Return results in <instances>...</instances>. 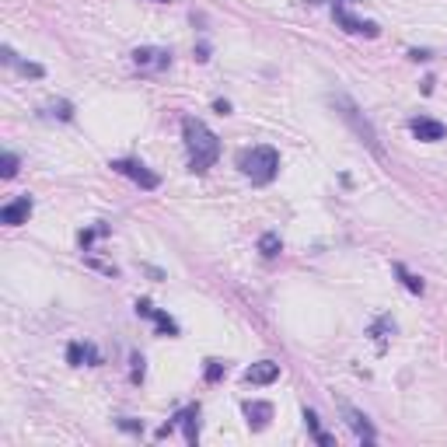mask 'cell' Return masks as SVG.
I'll list each match as a JSON object with an SVG mask.
<instances>
[{
  "label": "cell",
  "instance_id": "5bb4252c",
  "mask_svg": "<svg viewBox=\"0 0 447 447\" xmlns=\"http://www.w3.org/2000/svg\"><path fill=\"white\" fill-rule=\"evenodd\" d=\"M84 360H87V364H98V353H95V346H91V343H70V346H67V364L81 367Z\"/></svg>",
  "mask_w": 447,
  "mask_h": 447
},
{
  "label": "cell",
  "instance_id": "cb8c5ba5",
  "mask_svg": "<svg viewBox=\"0 0 447 447\" xmlns=\"http://www.w3.org/2000/svg\"><path fill=\"white\" fill-rule=\"evenodd\" d=\"M308 4H325V0H308Z\"/></svg>",
  "mask_w": 447,
  "mask_h": 447
},
{
  "label": "cell",
  "instance_id": "44dd1931",
  "mask_svg": "<svg viewBox=\"0 0 447 447\" xmlns=\"http://www.w3.org/2000/svg\"><path fill=\"white\" fill-rule=\"evenodd\" d=\"M304 426H308L311 433H322V426H318V416H315L311 409H304Z\"/></svg>",
  "mask_w": 447,
  "mask_h": 447
},
{
  "label": "cell",
  "instance_id": "9c48e42d",
  "mask_svg": "<svg viewBox=\"0 0 447 447\" xmlns=\"http://www.w3.org/2000/svg\"><path fill=\"white\" fill-rule=\"evenodd\" d=\"M276 377H280V364H273V360H259V364H252L244 370L248 384H273Z\"/></svg>",
  "mask_w": 447,
  "mask_h": 447
},
{
  "label": "cell",
  "instance_id": "d6986e66",
  "mask_svg": "<svg viewBox=\"0 0 447 447\" xmlns=\"http://www.w3.org/2000/svg\"><path fill=\"white\" fill-rule=\"evenodd\" d=\"M224 370H227V367L220 364V360H210V367H206V381H220Z\"/></svg>",
  "mask_w": 447,
  "mask_h": 447
},
{
  "label": "cell",
  "instance_id": "ba28073f",
  "mask_svg": "<svg viewBox=\"0 0 447 447\" xmlns=\"http://www.w3.org/2000/svg\"><path fill=\"white\" fill-rule=\"evenodd\" d=\"M32 217V200L28 196H18V200H11V203L0 210V220L7 224V227H18V224H25Z\"/></svg>",
  "mask_w": 447,
  "mask_h": 447
},
{
  "label": "cell",
  "instance_id": "52a82bcc",
  "mask_svg": "<svg viewBox=\"0 0 447 447\" xmlns=\"http://www.w3.org/2000/svg\"><path fill=\"white\" fill-rule=\"evenodd\" d=\"M343 416H346V426L357 433V441H364V444H374L377 441V433H374V426H370V419H367L360 409L353 406H343Z\"/></svg>",
  "mask_w": 447,
  "mask_h": 447
},
{
  "label": "cell",
  "instance_id": "7402d4cb",
  "mask_svg": "<svg viewBox=\"0 0 447 447\" xmlns=\"http://www.w3.org/2000/svg\"><path fill=\"white\" fill-rule=\"evenodd\" d=\"M133 381H144V357L133 353Z\"/></svg>",
  "mask_w": 447,
  "mask_h": 447
},
{
  "label": "cell",
  "instance_id": "3957f363",
  "mask_svg": "<svg viewBox=\"0 0 447 447\" xmlns=\"http://www.w3.org/2000/svg\"><path fill=\"white\" fill-rule=\"evenodd\" d=\"M238 168L255 182V185H269L280 171V154L273 147H248L238 154Z\"/></svg>",
  "mask_w": 447,
  "mask_h": 447
},
{
  "label": "cell",
  "instance_id": "9a60e30c",
  "mask_svg": "<svg viewBox=\"0 0 447 447\" xmlns=\"http://www.w3.org/2000/svg\"><path fill=\"white\" fill-rule=\"evenodd\" d=\"M280 248H284V244H280V235H262V238H259V252H262L266 259H276Z\"/></svg>",
  "mask_w": 447,
  "mask_h": 447
},
{
  "label": "cell",
  "instance_id": "4fadbf2b",
  "mask_svg": "<svg viewBox=\"0 0 447 447\" xmlns=\"http://www.w3.org/2000/svg\"><path fill=\"white\" fill-rule=\"evenodd\" d=\"M0 60H4L7 67H18V70H21V74H28V77H42V74H45V70H42L39 63H28V60H18L11 45H4V49H0Z\"/></svg>",
  "mask_w": 447,
  "mask_h": 447
},
{
  "label": "cell",
  "instance_id": "5b68a950",
  "mask_svg": "<svg viewBox=\"0 0 447 447\" xmlns=\"http://www.w3.org/2000/svg\"><path fill=\"white\" fill-rule=\"evenodd\" d=\"M133 63H136L140 70H164V67L171 63V53H168V49H154V45H140V49L133 53Z\"/></svg>",
  "mask_w": 447,
  "mask_h": 447
},
{
  "label": "cell",
  "instance_id": "7c38bea8",
  "mask_svg": "<svg viewBox=\"0 0 447 447\" xmlns=\"http://www.w3.org/2000/svg\"><path fill=\"white\" fill-rule=\"evenodd\" d=\"M182 426H185V441L189 444H196L200 441V406H185L178 416H175Z\"/></svg>",
  "mask_w": 447,
  "mask_h": 447
},
{
  "label": "cell",
  "instance_id": "2e32d148",
  "mask_svg": "<svg viewBox=\"0 0 447 447\" xmlns=\"http://www.w3.org/2000/svg\"><path fill=\"white\" fill-rule=\"evenodd\" d=\"M151 318L158 322V332H161V335H178V325H175V318H168L164 311H158V308H154V315H151Z\"/></svg>",
  "mask_w": 447,
  "mask_h": 447
},
{
  "label": "cell",
  "instance_id": "ffe728a7",
  "mask_svg": "<svg viewBox=\"0 0 447 447\" xmlns=\"http://www.w3.org/2000/svg\"><path fill=\"white\" fill-rule=\"evenodd\" d=\"M119 426L126 430V433H144V423H136V419H129V416H122Z\"/></svg>",
  "mask_w": 447,
  "mask_h": 447
},
{
  "label": "cell",
  "instance_id": "603a6c76",
  "mask_svg": "<svg viewBox=\"0 0 447 447\" xmlns=\"http://www.w3.org/2000/svg\"><path fill=\"white\" fill-rule=\"evenodd\" d=\"M213 109H217L220 116H227V112H231V102H224V98H220V102H213Z\"/></svg>",
  "mask_w": 447,
  "mask_h": 447
},
{
  "label": "cell",
  "instance_id": "7a4b0ae2",
  "mask_svg": "<svg viewBox=\"0 0 447 447\" xmlns=\"http://www.w3.org/2000/svg\"><path fill=\"white\" fill-rule=\"evenodd\" d=\"M332 105H335L339 119H343L350 129H353V133H357V140L364 144L367 151H370L374 158H384V147H381V140H377V129H374V122H370L364 112H360V105H357L350 95H332Z\"/></svg>",
  "mask_w": 447,
  "mask_h": 447
},
{
  "label": "cell",
  "instance_id": "8992f818",
  "mask_svg": "<svg viewBox=\"0 0 447 447\" xmlns=\"http://www.w3.org/2000/svg\"><path fill=\"white\" fill-rule=\"evenodd\" d=\"M332 14H335V21H339L346 32H353V36H367V39H377V36H381V28H377L374 21H360V18H353L346 7H335Z\"/></svg>",
  "mask_w": 447,
  "mask_h": 447
},
{
  "label": "cell",
  "instance_id": "30bf717a",
  "mask_svg": "<svg viewBox=\"0 0 447 447\" xmlns=\"http://www.w3.org/2000/svg\"><path fill=\"white\" fill-rule=\"evenodd\" d=\"M409 129H412V136L416 140H426V144H433V140H444V122L437 119H412L409 122Z\"/></svg>",
  "mask_w": 447,
  "mask_h": 447
},
{
  "label": "cell",
  "instance_id": "ac0fdd59",
  "mask_svg": "<svg viewBox=\"0 0 447 447\" xmlns=\"http://www.w3.org/2000/svg\"><path fill=\"white\" fill-rule=\"evenodd\" d=\"M395 273H399V280H402V284H406L412 293H423V284H419L412 273H406V266H395Z\"/></svg>",
  "mask_w": 447,
  "mask_h": 447
},
{
  "label": "cell",
  "instance_id": "8fae6325",
  "mask_svg": "<svg viewBox=\"0 0 447 447\" xmlns=\"http://www.w3.org/2000/svg\"><path fill=\"white\" fill-rule=\"evenodd\" d=\"M244 416H248L252 430H266L269 419H273V406L269 402H244Z\"/></svg>",
  "mask_w": 447,
  "mask_h": 447
},
{
  "label": "cell",
  "instance_id": "e0dca14e",
  "mask_svg": "<svg viewBox=\"0 0 447 447\" xmlns=\"http://www.w3.org/2000/svg\"><path fill=\"white\" fill-rule=\"evenodd\" d=\"M0 175H4V178H14V175H18V158H14L11 151L0 158Z\"/></svg>",
  "mask_w": 447,
  "mask_h": 447
},
{
  "label": "cell",
  "instance_id": "277c9868",
  "mask_svg": "<svg viewBox=\"0 0 447 447\" xmlns=\"http://www.w3.org/2000/svg\"><path fill=\"white\" fill-rule=\"evenodd\" d=\"M112 168H116L119 175H126V178H133L140 189H158V182H161L147 164H140V161H112Z\"/></svg>",
  "mask_w": 447,
  "mask_h": 447
},
{
  "label": "cell",
  "instance_id": "6da1fadb",
  "mask_svg": "<svg viewBox=\"0 0 447 447\" xmlns=\"http://www.w3.org/2000/svg\"><path fill=\"white\" fill-rule=\"evenodd\" d=\"M182 136H185V151H189V168H193V171H206V168L217 164V158H220V140H217V133H213L203 119L189 116V119L182 122Z\"/></svg>",
  "mask_w": 447,
  "mask_h": 447
}]
</instances>
